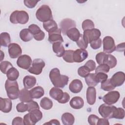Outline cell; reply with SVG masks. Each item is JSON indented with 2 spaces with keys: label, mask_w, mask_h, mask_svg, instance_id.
<instances>
[{
  "label": "cell",
  "mask_w": 125,
  "mask_h": 125,
  "mask_svg": "<svg viewBox=\"0 0 125 125\" xmlns=\"http://www.w3.org/2000/svg\"><path fill=\"white\" fill-rule=\"evenodd\" d=\"M96 73H89L85 77V81L88 86H95L98 83L96 79Z\"/></svg>",
  "instance_id": "cell-33"
},
{
  "label": "cell",
  "mask_w": 125,
  "mask_h": 125,
  "mask_svg": "<svg viewBox=\"0 0 125 125\" xmlns=\"http://www.w3.org/2000/svg\"><path fill=\"white\" fill-rule=\"evenodd\" d=\"M19 98L21 102L26 103L32 100V98L30 94V91L26 88H23L21 90L19 95Z\"/></svg>",
  "instance_id": "cell-26"
},
{
  "label": "cell",
  "mask_w": 125,
  "mask_h": 125,
  "mask_svg": "<svg viewBox=\"0 0 125 125\" xmlns=\"http://www.w3.org/2000/svg\"><path fill=\"white\" fill-rule=\"evenodd\" d=\"M115 87L111 83L110 79H107L101 83V88L105 91H110L115 89Z\"/></svg>",
  "instance_id": "cell-35"
},
{
  "label": "cell",
  "mask_w": 125,
  "mask_h": 125,
  "mask_svg": "<svg viewBox=\"0 0 125 125\" xmlns=\"http://www.w3.org/2000/svg\"><path fill=\"white\" fill-rule=\"evenodd\" d=\"M103 50L104 53L110 54L116 49L115 42L113 38L110 36L105 37L103 40Z\"/></svg>",
  "instance_id": "cell-9"
},
{
  "label": "cell",
  "mask_w": 125,
  "mask_h": 125,
  "mask_svg": "<svg viewBox=\"0 0 125 125\" xmlns=\"http://www.w3.org/2000/svg\"><path fill=\"white\" fill-rule=\"evenodd\" d=\"M29 20L28 14L23 10H16L13 12L10 16V21L13 24H24Z\"/></svg>",
  "instance_id": "cell-3"
},
{
  "label": "cell",
  "mask_w": 125,
  "mask_h": 125,
  "mask_svg": "<svg viewBox=\"0 0 125 125\" xmlns=\"http://www.w3.org/2000/svg\"><path fill=\"white\" fill-rule=\"evenodd\" d=\"M27 104L28 105L27 111L28 112H31L37 109H40V106L38 104L34 101L32 100L31 101L27 103Z\"/></svg>",
  "instance_id": "cell-45"
},
{
  "label": "cell",
  "mask_w": 125,
  "mask_h": 125,
  "mask_svg": "<svg viewBox=\"0 0 125 125\" xmlns=\"http://www.w3.org/2000/svg\"><path fill=\"white\" fill-rule=\"evenodd\" d=\"M124 47H125V42H123V43H120V44H118V45H117V46L116 47L115 50H116L117 51H119V52L124 51V50L122 49V48L124 49Z\"/></svg>",
  "instance_id": "cell-56"
},
{
  "label": "cell",
  "mask_w": 125,
  "mask_h": 125,
  "mask_svg": "<svg viewBox=\"0 0 125 125\" xmlns=\"http://www.w3.org/2000/svg\"><path fill=\"white\" fill-rule=\"evenodd\" d=\"M109 69H110V67L107 64L105 63L99 64V65H98L96 68L95 73H97L99 72L106 73L109 72Z\"/></svg>",
  "instance_id": "cell-42"
},
{
  "label": "cell",
  "mask_w": 125,
  "mask_h": 125,
  "mask_svg": "<svg viewBox=\"0 0 125 125\" xmlns=\"http://www.w3.org/2000/svg\"><path fill=\"white\" fill-rule=\"evenodd\" d=\"M49 78L54 86L58 88H63L68 83L69 77L66 75H61L60 70L54 68L49 72Z\"/></svg>",
  "instance_id": "cell-1"
},
{
  "label": "cell",
  "mask_w": 125,
  "mask_h": 125,
  "mask_svg": "<svg viewBox=\"0 0 125 125\" xmlns=\"http://www.w3.org/2000/svg\"><path fill=\"white\" fill-rule=\"evenodd\" d=\"M6 74L8 80L10 81H16L19 76L18 70L14 67L10 68Z\"/></svg>",
  "instance_id": "cell-31"
},
{
  "label": "cell",
  "mask_w": 125,
  "mask_h": 125,
  "mask_svg": "<svg viewBox=\"0 0 125 125\" xmlns=\"http://www.w3.org/2000/svg\"><path fill=\"white\" fill-rule=\"evenodd\" d=\"M52 49L53 52L58 57H62L65 51L62 42H54L52 44Z\"/></svg>",
  "instance_id": "cell-25"
},
{
  "label": "cell",
  "mask_w": 125,
  "mask_h": 125,
  "mask_svg": "<svg viewBox=\"0 0 125 125\" xmlns=\"http://www.w3.org/2000/svg\"><path fill=\"white\" fill-rule=\"evenodd\" d=\"M42 26L44 29L48 32V33L53 32L58 29L56 22L53 19L43 22Z\"/></svg>",
  "instance_id": "cell-24"
},
{
  "label": "cell",
  "mask_w": 125,
  "mask_h": 125,
  "mask_svg": "<svg viewBox=\"0 0 125 125\" xmlns=\"http://www.w3.org/2000/svg\"><path fill=\"white\" fill-rule=\"evenodd\" d=\"M107 54L104 52H99L96 55V60L99 64L105 63Z\"/></svg>",
  "instance_id": "cell-41"
},
{
  "label": "cell",
  "mask_w": 125,
  "mask_h": 125,
  "mask_svg": "<svg viewBox=\"0 0 125 125\" xmlns=\"http://www.w3.org/2000/svg\"><path fill=\"white\" fill-rule=\"evenodd\" d=\"M32 63L31 57L27 55H22L20 56L17 61V64L19 67L24 69L28 70Z\"/></svg>",
  "instance_id": "cell-12"
},
{
  "label": "cell",
  "mask_w": 125,
  "mask_h": 125,
  "mask_svg": "<svg viewBox=\"0 0 125 125\" xmlns=\"http://www.w3.org/2000/svg\"><path fill=\"white\" fill-rule=\"evenodd\" d=\"M84 65L85 66L89 69L90 72L94 70L96 66V63L94 61L92 60H88L87 62H86L85 63Z\"/></svg>",
  "instance_id": "cell-50"
},
{
  "label": "cell",
  "mask_w": 125,
  "mask_h": 125,
  "mask_svg": "<svg viewBox=\"0 0 125 125\" xmlns=\"http://www.w3.org/2000/svg\"><path fill=\"white\" fill-rule=\"evenodd\" d=\"M61 120L62 124L64 125H72L75 122L74 116L69 112L63 113L62 116Z\"/></svg>",
  "instance_id": "cell-28"
},
{
  "label": "cell",
  "mask_w": 125,
  "mask_h": 125,
  "mask_svg": "<svg viewBox=\"0 0 125 125\" xmlns=\"http://www.w3.org/2000/svg\"><path fill=\"white\" fill-rule=\"evenodd\" d=\"M66 35L72 41L77 42L79 40L81 34L79 30L77 28L74 27L68 30Z\"/></svg>",
  "instance_id": "cell-29"
},
{
  "label": "cell",
  "mask_w": 125,
  "mask_h": 125,
  "mask_svg": "<svg viewBox=\"0 0 125 125\" xmlns=\"http://www.w3.org/2000/svg\"><path fill=\"white\" fill-rule=\"evenodd\" d=\"M5 88L8 97L11 100H15L19 98L20 90L16 81L7 80L5 83Z\"/></svg>",
  "instance_id": "cell-2"
},
{
  "label": "cell",
  "mask_w": 125,
  "mask_h": 125,
  "mask_svg": "<svg viewBox=\"0 0 125 125\" xmlns=\"http://www.w3.org/2000/svg\"><path fill=\"white\" fill-rule=\"evenodd\" d=\"M44 125L47 124V125H60V123L59 121L56 119H52L50 120L49 122L47 123H45L44 124Z\"/></svg>",
  "instance_id": "cell-55"
},
{
  "label": "cell",
  "mask_w": 125,
  "mask_h": 125,
  "mask_svg": "<svg viewBox=\"0 0 125 125\" xmlns=\"http://www.w3.org/2000/svg\"><path fill=\"white\" fill-rule=\"evenodd\" d=\"M70 99V96L67 92H64V95L62 99L59 102L61 104H65L67 103Z\"/></svg>",
  "instance_id": "cell-53"
},
{
  "label": "cell",
  "mask_w": 125,
  "mask_h": 125,
  "mask_svg": "<svg viewBox=\"0 0 125 125\" xmlns=\"http://www.w3.org/2000/svg\"><path fill=\"white\" fill-rule=\"evenodd\" d=\"M78 73L80 76L85 78L90 73V71L85 66L83 65L80 67L78 68Z\"/></svg>",
  "instance_id": "cell-44"
},
{
  "label": "cell",
  "mask_w": 125,
  "mask_h": 125,
  "mask_svg": "<svg viewBox=\"0 0 125 125\" xmlns=\"http://www.w3.org/2000/svg\"><path fill=\"white\" fill-rule=\"evenodd\" d=\"M86 100L89 105L95 104L96 99V90L94 87L89 86L86 90Z\"/></svg>",
  "instance_id": "cell-18"
},
{
  "label": "cell",
  "mask_w": 125,
  "mask_h": 125,
  "mask_svg": "<svg viewBox=\"0 0 125 125\" xmlns=\"http://www.w3.org/2000/svg\"><path fill=\"white\" fill-rule=\"evenodd\" d=\"M94 23L93 21L89 19H87L83 21L82 24V29L83 31L94 28Z\"/></svg>",
  "instance_id": "cell-40"
},
{
  "label": "cell",
  "mask_w": 125,
  "mask_h": 125,
  "mask_svg": "<svg viewBox=\"0 0 125 125\" xmlns=\"http://www.w3.org/2000/svg\"><path fill=\"white\" fill-rule=\"evenodd\" d=\"M74 51L72 50H65L63 56V59L67 62L72 63L74 62L73 59V54Z\"/></svg>",
  "instance_id": "cell-39"
},
{
  "label": "cell",
  "mask_w": 125,
  "mask_h": 125,
  "mask_svg": "<svg viewBox=\"0 0 125 125\" xmlns=\"http://www.w3.org/2000/svg\"><path fill=\"white\" fill-rule=\"evenodd\" d=\"M105 64H107L110 68H114L117 64L116 58L113 55L110 54H107Z\"/></svg>",
  "instance_id": "cell-37"
},
{
  "label": "cell",
  "mask_w": 125,
  "mask_h": 125,
  "mask_svg": "<svg viewBox=\"0 0 125 125\" xmlns=\"http://www.w3.org/2000/svg\"><path fill=\"white\" fill-rule=\"evenodd\" d=\"M83 85L82 81L79 79L73 80L69 85V89L73 93H78L82 90Z\"/></svg>",
  "instance_id": "cell-20"
},
{
  "label": "cell",
  "mask_w": 125,
  "mask_h": 125,
  "mask_svg": "<svg viewBox=\"0 0 125 125\" xmlns=\"http://www.w3.org/2000/svg\"><path fill=\"white\" fill-rule=\"evenodd\" d=\"M109 125V123L107 119L106 118H99L97 123V125Z\"/></svg>",
  "instance_id": "cell-54"
},
{
  "label": "cell",
  "mask_w": 125,
  "mask_h": 125,
  "mask_svg": "<svg viewBox=\"0 0 125 125\" xmlns=\"http://www.w3.org/2000/svg\"><path fill=\"white\" fill-rule=\"evenodd\" d=\"M125 110L121 107L117 108L116 107L115 108L113 118H115L117 119H123L125 117Z\"/></svg>",
  "instance_id": "cell-36"
},
{
  "label": "cell",
  "mask_w": 125,
  "mask_h": 125,
  "mask_svg": "<svg viewBox=\"0 0 125 125\" xmlns=\"http://www.w3.org/2000/svg\"><path fill=\"white\" fill-rule=\"evenodd\" d=\"M20 37L21 39L24 42H29L33 38V35L27 28L23 29L20 31Z\"/></svg>",
  "instance_id": "cell-30"
},
{
  "label": "cell",
  "mask_w": 125,
  "mask_h": 125,
  "mask_svg": "<svg viewBox=\"0 0 125 125\" xmlns=\"http://www.w3.org/2000/svg\"><path fill=\"white\" fill-rule=\"evenodd\" d=\"M39 0H24V5L29 8H33L37 5V3Z\"/></svg>",
  "instance_id": "cell-51"
},
{
  "label": "cell",
  "mask_w": 125,
  "mask_h": 125,
  "mask_svg": "<svg viewBox=\"0 0 125 125\" xmlns=\"http://www.w3.org/2000/svg\"><path fill=\"white\" fill-rule=\"evenodd\" d=\"M42 117V112L40 109H37L25 114L23 117V125H34Z\"/></svg>",
  "instance_id": "cell-5"
},
{
  "label": "cell",
  "mask_w": 125,
  "mask_h": 125,
  "mask_svg": "<svg viewBox=\"0 0 125 125\" xmlns=\"http://www.w3.org/2000/svg\"><path fill=\"white\" fill-rule=\"evenodd\" d=\"M112 84L115 86H120L125 82V74L122 71H119L115 73L110 79Z\"/></svg>",
  "instance_id": "cell-15"
},
{
  "label": "cell",
  "mask_w": 125,
  "mask_h": 125,
  "mask_svg": "<svg viewBox=\"0 0 125 125\" xmlns=\"http://www.w3.org/2000/svg\"><path fill=\"white\" fill-rule=\"evenodd\" d=\"M0 41L1 46L7 47L9 46L11 42L10 36L7 32H2L0 35Z\"/></svg>",
  "instance_id": "cell-32"
},
{
  "label": "cell",
  "mask_w": 125,
  "mask_h": 125,
  "mask_svg": "<svg viewBox=\"0 0 125 125\" xmlns=\"http://www.w3.org/2000/svg\"><path fill=\"white\" fill-rule=\"evenodd\" d=\"M16 109L19 112H24L28 110V105L21 102L17 105Z\"/></svg>",
  "instance_id": "cell-47"
},
{
  "label": "cell",
  "mask_w": 125,
  "mask_h": 125,
  "mask_svg": "<svg viewBox=\"0 0 125 125\" xmlns=\"http://www.w3.org/2000/svg\"><path fill=\"white\" fill-rule=\"evenodd\" d=\"M101 35V33L99 29L93 28L84 31L83 37L88 43H90L91 42L99 39Z\"/></svg>",
  "instance_id": "cell-7"
},
{
  "label": "cell",
  "mask_w": 125,
  "mask_h": 125,
  "mask_svg": "<svg viewBox=\"0 0 125 125\" xmlns=\"http://www.w3.org/2000/svg\"><path fill=\"white\" fill-rule=\"evenodd\" d=\"M30 94L32 99H39L44 95L43 88L40 86H36L30 90Z\"/></svg>",
  "instance_id": "cell-27"
},
{
  "label": "cell",
  "mask_w": 125,
  "mask_h": 125,
  "mask_svg": "<svg viewBox=\"0 0 125 125\" xmlns=\"http://www.w3.org/2000/svg\"><path fill=\"white\" fill-rule=\"evenodd\" d=\"M116 106L111 105H108L106 104H101L98 109V111L100 115L106 119L113 118V112Z\"/></svg>",
  "instance_id": "cell-6"
},
{
  "label": "cell",
  "mask_w": 125,
  "mask_h": 125,
  "mask_svg": "<svg viewBox=\"0 0 125 125\" xmlns=\"http://www.w3.org/2000/svg\"><path fill=\"white\" fill-rule=\"evenodd\" d=\"M120 97V93L117 91H111L107 93L103 97V100L105 104L111 105L118 102Z\"/></svg>",
  "instance_id": "cell-10"
},
{
  "label": "cell",
  "mask_w": 125,
  "mask_h": 125,
  "mask_svg": "<svg viewBox=\"0 0 125 125\" xmlns=\"http://www.w3.org/2000/svg\"><path fill=\"white\" fill-rule=\"evenodd\" d=\"M28 29L36 41H41L44 39L45 37V33L37 24H32L28 26Z\"/></svg>",
  "instance_id": "cell-11"
},
{
  "label": "cell",
  "mask_w": 125,
  "mask_h": 125,
  "mask_svg": "<svg viewBox=\"0 0 125 125\" xmlns=\"http://www.w3.org/2000/svg\"><path fill=\"white\" fill-rule=\"evenodd\" d=\"M40 105L43 109L49 110L53 106V102L50 99L45 97L41 100Z\"/></svg>",
  "instance_id": "cell-34"
},
{
  "label": "cell",
  "mask_w": 125,
  "mask_h": 125,
  "mask_svg": "<svg viewBox=\"0 0 125 125\" xmlns=\"http://www.w3.org/2000/svg\"><path fill=\"white\" fill-rule=\"evenodd\" d=\"M76 43L78 47H79L81 49H85L87 47L88 44L84 39L83 37V35L81 34L80 35V37L79 40L76 42Z\"/></svg>",
  "instance_id": "cell-43"
},
{
  "label": "cell",
  "mask_w": 125,
  "mask_h": 125,
  "mask_svg": "<svg viewBox=\"0 0 125 125\" xmlns=\"http://www.w3.org/2000/svg\"><path fill=\"white\" fill-rule=\"evenodd\" d=\"M45 66L44 62L41 59H36L33 60L32 66L30 67L28 71L30 73L38 75L40 74L42 71V69Z\"/></svg>",
  "instance_id": "cell-8"
},
{
  "label": "cell",
  "mask_w": 125,
  "mask_h": 125,
  "mask_svg": "<svg viewBox=\"0 0 125 125\" xmlns=\"http://www.w3.org/2000/svg\"><path fill=\"white\" fill-rule=\"evenodd\" d=\"M50 96L58 102L62 99L64 95V92L59 88L53 87L49 91Z\"/></svg>",
  "instance_id": "cell-21"
},
{
  "label": "cell",
  "mask_w": 125,
  "mask_h": 125,
  "mask_svg": "<svg viewBox=\"0 0 125 125\" xmlns=\"http://www.w3.org/2000/svg\"><path fill=\"white\" fill-rule=\"evenodd\" d=\"M13 67V65L10 62L4 61L1 62L0 64V69L2 73L3 74H6L8 70Z\"/></svg>",
  "instance_id": "cell-38"
},
{
  "label": "cell",
  "mask_w": 125,
  "mask_h": 125,
  "mask_svg": "<svg viewBox=\"0 0 125 125\" xmlns=\"http://www.w3.org/2000/svg\"><path fill=\"white\" fill-rule=\"evenodd\" d=\"M76 22L72 19L66 18L62 20L60 24V29L64 35H66L68 30L71 28L76 27Z\"/></svg>",
  "instance_id": "cell-13"
},
{
  "label": "cell",
  "mask_w": 125,
  "mask_h": 125,
  "mask_svg": "<svg viewBox=\"0 0 125 125\" xmlns=\"http://www.w3.org/2000/svg\"><path fill=\"white\" fill-rule=\"evenodd\" d=\"M23 84L25 88L30 89L36 84V78L31 75L26 76L23 79Z\"/></svg>",
  "instance_id": "cell-23"
},
{
  "label": "cell",
  "mask_w": 125,
  "mask_h": 125,
  "mask_svg": "<svg viewBox=\"0 0 125 125\" xmlns=\"http://www.w3.org/2000/svg\"><path fill=\"white\" fill-rule=\"evenodd\" d=\"M70 106L75 109H79L82 108L84 105V101L82 98L76 96L71 99L69 102Z\"/></svg>",
  "instance_id": "cell-22"
},
{
  "label": "cell",
  "mask_w": 125,
  "mask_h": 125,
  "mask_svg": "<svg viewBox=\"0 0 125 125\" xmlns=\"http://www.w3.org/2000/svg\"><path fill=\"white\" fill-rule=\"evenodd\" d=\"M12 125H23V119L21 117H16L13 119L12 122Z\"/></svg>",
  "instance_id": "cell-52"
},
{
  "label": "cell",
  "mask_w": 125,
  "mask_h": 125,
  "mask_svg": "<svg viewBox=\"0 0 125 125\" xmlns=\"http://www.w3.org/2000/svg\"><path fill=\"white\" fill-rule=\"evenodd\" d=\"M99 118L94 114H91L88 116V122L90 125H96L99 120Z\"/></svg>",
  "instance_id": "cell-49"
},
{
  "label": "cell",
  "mask_w": 125,
  "mask_h": 125,
  "mask_svg": "<svg viewBox=\"0 0 125 125\" xmlns=\"http://www.w3.org/2000/svg\"><path fill=\"white\" fill-rule=\"evenodd\" d=\"M88 52L85 49H78L74 51L73 59L74 62H81L84 61L88 57Z\"/></svg>",
  "instance_id": "cell-16"
},
{
  "label": "cell",
  "mask_w": 125,
  "mask_h": 125,
  "mask_svg": "<svg viewBox=\"0 0 125 125\" xmlns=\"http://www.w3.org/2000/svg\"><path fill=\"white\" fill-rule=\"evenodd\" d=\"M8 53L11 58L15 59L21 56L22 49L18 44L11 43L8 46Z\"/></svg>",
  "instance_id": "cell-14"
},
{
  "label": "cell",
  "mask_w": 125,
  "mask_h": 125,
  "mask_svg": "<svg viewBox=\"0 0 125 125\" xmlns=\"http://www.w3.org/2000/svg\"><path fill=\"white\" fill-rule=\"evenodd\" d=\"M61 30L58 28L56 31L48 33V41L50 43H53L55 42H63V38L61 35Z\"/></svg>",
  "instance_id": "cell-19"
},
{
  "label": "cell",
  "mask_w": 125,
  "mask_h": 125,
  "mask_svg": "<svg viewBox=\"0 0 125 125\" xmlns=\"http://www.w3.org/2000/svg\"><path fill=\"white\" fill-rule=\"evenodd\" d=\"M12 107V103L10 99L0 98V110L4 113H8L11 111Z\"/></svg>",
  "instance_id": "cell-17"
},
{
  "label": "cell",
  "mask_w": 125,
  "mask_h": 125,
  "mask_svg": "<svg viewBox=\"0 0 125 125\" xmlns=\"http://www.w3.org/2000/svg\"><path fill=\"white\" fill-rule=\"evenodd\" d=\"M36 17L37 19L41 22H46L53 19L52 11L47 5H42L36 11Z\"/></svg>",
  "instance_id": "cell-4"
},
{
  "label": "cell",
  "mask_w": 125,
  "mask_h": 125,
  "mask_svg": "<svg viewBox=\"0 0 125 125\" xmlns=\"http://www.w3.org/2000/svg\"><path fill=\"white\" fill-rule=\"evenodd\" d=\"M102 43L101 39L99 38L96 40L93 41L90 43L91 47L93 49H97L101 47Z\"/></svg>",
  "instance_id": "cell-48"
},
{
  "label": "cell",
  "mask_w": 125,
  "mask_h": 125,
  "mask_svg": "<svg viewBox=\"0 0 125 125\" xmlns=\"http://www.w3.org/2000/svg\"><path fill=\"white\" fill-rule=\"evenodd\" d=\"M96 79L97 81V82L99 83H103L106 81L108 78V76L107 74L104 73L102 72H99L97 73H96Z\"/></svg>",
  "instance_id": "cell-46"
}]
</instances>
